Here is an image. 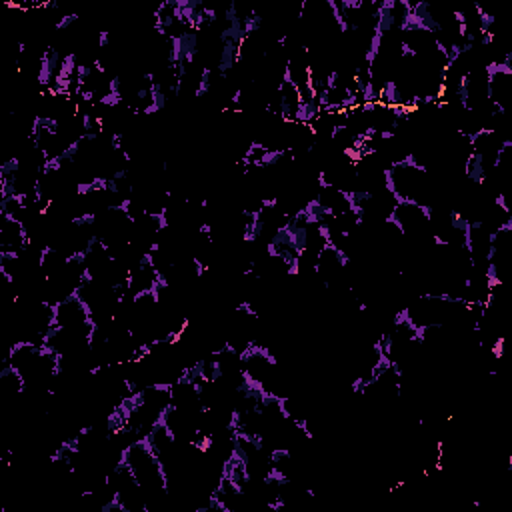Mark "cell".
Instances as JSON below:
<instances>
[{
    "label": "cell",
    "instance_id": "1",
    "mask_svg": "<svg viewBox=\"0 0 512 512\" xmlns=\"http://www.w3.org/2000/svg\"><path fill=\"white\" fill-rule=\"evenodd\" d=\"M122 460L130 468L136 482L142 486L148 508L152 504H160L162 496H170L164 466L156 456L154 448L150 446V442L146 440V436L130 442L122 452Z\"/></svg>",
    "mask_w": 512,
    "mask_h": 512
}]
</instances>
